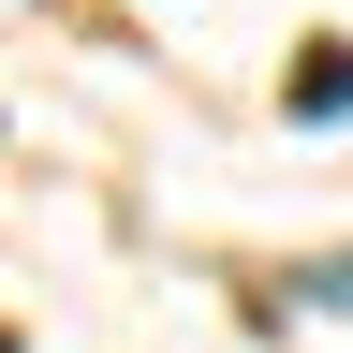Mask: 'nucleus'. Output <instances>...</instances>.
Segmentation results:
<instances>
[{
  "instance_id": "obj_1",
  "label": "nucleus",
  "mask_w": 353,
  "mask_h": 353,
  "mask_svg": "<svg viewBox=\"0 0 353 353\" xmlns=\"http://www.w3.org/2000/svg\"><path fill=\"white\" fill-rule=\"evenodd\" d=\"M294 118H309V132H339V118H353V44H309V74H294Z\"/></svg>"
},
{
  "instance_id": "obj_2",
  "label": "nucleus",
  "mask_w": 353,
  "mask_h": 353,
  "mask_svg": "<svg viewBox=\"0 0 353 353\" xmlns=\"http://www.w3.org/2000/svg\"><path fill=\"white\" fill-rule=\"evenodd\" d=\"M294 309H324V324H353V250H294V280H280Z\"/></svg>"
}]
</instances>
